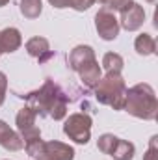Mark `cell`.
Returning <instances> with one entry per match:
<instances>
[{"mask_svg": "<svg viewBox=\"0 0 158 160\" xmlns=\"http://www.w3.org/2000/svg\"><path fill=\"white\" fill-rule=\"evenodd\" d=\"M119 26L125 28L126 32H136L143 26L145 22V9L138 2H128L121 11H119Z\"/></svg>", "mask_w": 158, "mask_h": 160, "instance_id": "6", "label": "cell"}, {"mask_svg": "<svg viewBox=\"0 0 158 160\" xmlns=\"http://www.w3.org/2000/svg\"><path fill=\"white\" fill-rule=\"evenodd\" d=\"M19 11L24 19H37L43 13V0H21L19 2Z\"/></svg>", "mask_w": 158, "mask_h": 160, "instance_id": "16", "label": "cell"}, {"mask_svg": "<svg viewBox=\"0 0 158 160\" xmlns=\"http://www.w3.org/2000/svg\"><path fill=\"white\" fill-rule=\"evenodd\" d=\"M95 30L99 34V38L104 41H116L119 36V21L116 17L114 11L106 9V8H101L97 13H95Z\"/></svg>", "mask_w": 158, "mask_h": 160, "instance_id": "5", "label": "cell"}, {"mask_svg": "<svg viewBox=\"0 0 158 160\" xmlns=\"http://www.w3.org/2000/svg\"><path fill=\"white\" fill-rule=\"evenodd\" d=\"M91 125H93V121H91V118L87 114H84V112L71 114L69 118H65L63 134L69 140H73L75 143L86 145L91 140Z\"/></svg>", "mask_w": 158, "mask_h": 160, "instance_id": "4", "label": "cell"}, {"mask_svg": "<svg viewBox=\"0 0 158 160\" xmlns=\"http://www.w3.org/2000/svg\"><path fill=\"white\" fill-rule=\"evenodd\" d=\"M78 75H80V82H82L86 88L93 89V88L99 84L101 77H102V69H101L99 62H97V60H93L91 63H87V65H84V67L80 69Z\"/></svg>", "mask_w": 158, "mask_h": 160, "instance_id": "12", "label": "cell"}, {"mask_svg": "<svg viewBox=\"0 0 158 160\" xmlns=\"http://www.w3.org/2000/svg\"><path fill=\"white\" fill-rule=\"evenodd\" d=\"M24 48H26V52H28L32 58L39 60V63H45L48 58H52L50 43H48V39H47V38H41V36L30 38V39L26 41Z\"/></svg>", "mask_w": 158, "mask_h": 160, "instance_id": "10", "label": "cell"}, {"mask_svg": "<svg viewBox=\"0 0 158 160\" xmlns=\"http://www.w3.org/2000/svg\"><path fill=\"white\" fill-rule=\"evenodd\" d=\"M75 155L77 153L69 143L50 140V142H45V149L36 160H75Z\"/></svg>", "mask_w": 158, "mask_h": 160, "instance_id": "7", "label": "cell"}, {"mask_svg": "<svg viewBox=\"0 0 158 160\" xmlns=\"http://www.w3.org/2000/svg\"><path fill=\"white\" fill-rule=\"evenodd\" d=\"M26 106H30L39 118L48 116L54 121L67 118V95L52 78H47L39 89L26 95Z\"/></svg>", "mask_w": 158, "mask_h": 160, "instance_id": "1", "label": "cell"}, {"mask_svg": "<svg viewBox=\"0 0 158 160\" xmlns=\"http://www.w3.org/2000/svg\"><path fill=\"white\" fill-rule=\"evenodd\" d=\"M108 2H110V0H93V4H99V6H102V8H106Z\"/></svg>", "mask_w": 158, "mask_h": 160, "instance_id": "22", "label": "cell"}, {"mask_svg": "<svg viewBox=\"0 0 158 160\" xmlns=\"http://www.w3.org/2000/svg\"><path fill=\"white\" fill-rule=\"evenodd\" d=\"M102 67L106 73H121L125 67V60L117 52H106L102 56Z\"/></svg>", "mask_w": 158, "mask_h": 160, "instance_id": "18", "label": "cell"}, {"mask_svg": "<svg viewBox=\"0 0 158 160\" xmlns=\"http://www.w3.org/2000/svg\"><path fill=\"white\" fill-rule=\"evenodd\" d=\"M0 56H2V48H0Z\"/></svg>", "mask_w": 158, "mask_h": 160, "instance_id": "25", "label": "cell"}, {"mask_svg": "<svg viewBox=\"0 0 158 160\" xmlns=\"http://www.w3.org/2000/svg\"><path fill=\"white\" fill-rule=\"evenodd\" d=\"M93 60H97V58H95V50H93L89 45H77V47L69 52V56H67L69 69L75 71V73H78L84 65L91 63Z\"/></svg>", "mask_w": 158, "mask_h": 160, "instance_id": "8", "label": "cell"}, {"mask_svg": "<svg viewBox=\"0 0 158 160\" xmlns=\"http://www.w3.org/2000/svg\"><path fill=\"white\" fill-rule=\"evenodd\" d=\"M0 147H4L6 151H21L24 147L22 138L17 130H13L4 119H0Z\"/></svg>", "mask_w": 158, "mask_h": 160, "instance_id": "9", "label": "cell"}, {"mask_svg": "<svg viewBox=\"0 0 158 160\" xmlns=\"http://www.w3.org/2000/svg\"><path fill=\"white\" fill-rule=\"evenodd\" d=\"M48 4L56 9H65V8H71L75 11H87L91 6H93V0H48Z\"/></svg>", "mask_w": 158, "mask_h": 160, "instance_id": "17", "label": "cell"}, {"mask_svg": "<svg viewBox=\"0 0 158 160\" xmlns=\"http://www.w3.org/2000/svg\"><path fill=\"white\" fill-rule=\"evenodd\" d=\"M95 99L101 104H106L114 110H123L125 95H126V84L121 73H106L101 77L99 84L93 88Z\"/></svg>", "mask_w": 158, "mask_h": 160, "instance_id": "3", "label": "cell"}, {"mask_svg": "<svg viewBox=\"0 0 158 160\" xmlns=\"http://www.w3.org/2000/svg\"><path fill=\"white\" fill-rule=\"evenodd\" d=\"M22 45V34L19 28L15 26H7L0 32V48H2V54H11L15 50H19Z\"/></svg>", "mask_w": 158, "mask_h": 160, "instance_id": "11", "label": "cell"}, {"mask_svg": "<svg viewBox=\"0 0 158 160\" xmlns=\"http://www.w3.org/2000/svg\"><path fill=\"white\" fill-rule=\"evenodd\" d=\"M147 2H155V0H147Z\"/></svg>", "mask_w": 158, "mask_h": 160, "instance_id": "24", "label": "cell"}, {"mask_svg": "<svg viewBox=\"0 0 158 160\" xmlns=\"http://www.w3.org/2000/svg\"><path fill=\"white\" fill-rule=\"evenodd\" d=\"M6 93H7V77H6V73L0 71V106L6 101Z\"/></svg>", "mask_w": 158, "mask_h": 160, "instance_id": "21", "label": "cell"}, {"mask_svg": "<svg viewBox=\"0 0 158 160\" xmlns=\"http://www.w3.org/2000/svg\"><path fill=\"white\" fill-rule=\"evenodd\" d=\"M123 110L138 119L155 121L158 116V99L153 86L140 82L132 88H126Z\"/></svg>", "mask_w": 158, "mask_h": 160, "instance_id": "2", "label": "cell"}, {"mask_svg": "<svg viewBox=\"0 0 158 160\" xmlns=\"http://www.w3.org/2000/svg\"><path fill=\"white\" fill-rule=\"evenodd\" d=\"M134 155H136V147L132 142L128 140H121L117 138L116 145H114V151H112V158L114 160H134Z\"/></svg>", "mask_w": 158, "mask_h": 160, "instance_id": "14", "label": "cell"}, {"mask_svg": "<svg viewBox=\"0 0 158 160\" xmlns=\"http://www.w3.org/2000/svg\"><path fill=\"white\" fill-rule=\"evenodd\" d=\"M116 142H117V136H114V134L106 132V134L99 136V140H97V147H99V151H101L102 155H108V157H110V155H112V151H114Z\"/></svg>", "mask_w": 158, "mask_h": 160, "instance_id": "19", "label": "cell"}, {"mask_svg": "<svg viewBox=\"0 0 158 160\" xmlns=\"http://www.w3.org/2000/svg\"><path fill=\"white\" fill-rule=\"evenodd\" d=\"M36 119H37V116H36V112H34L30 106L21 108V110L17 112V116H15L17 132H24V130H28V128L36 127Z\"/></svg>", "mask_w": 158, "mask_h": 160, "instance_id": "15", "label": "cell"}, {"mask_svg": "<svg viewBox=\"0 0 158 160\" xmlns=\"http://www.w3.org/2000/svg\"><path fill=\"white\" fill-rule=\"evenodd\" d=\"M134 50L140 56H153V54H156V41L151 34L143 32L134 39Z\"/></svg>", "mask_w": 158, "mask_h": 160, "instance_id": "13", "label": "cell"}, {"mask_svg": "<svg viewBox=\"0 0 158 160\" xmlns=\"http://www.w3.org/2000/svg\"><path fill=\"white\" fill-rule=\"evenodd\" d=\"M143 160H158V136L156 134L149 140V147L143 153Z\"/></svg>", "mask_w": 158, "mask_h": 160, "instance_id": "20", "label": "cell"}, {"mask_svg": "<svg viewBox=\"0 0 158 160\" xmlns=\"http://www.w3.org/2000/svg\"><path fill=\"white\" fill-rule=\"evenodd\" d=\"M6 4H9V0H0V8H4Z\"/></svg>", "mask_w": 158, "mask_h": 160, "instance_id": "23", "label": "cell"}]
</instances>
